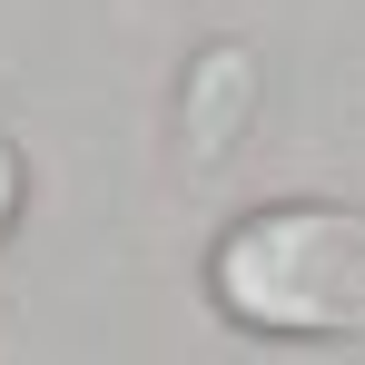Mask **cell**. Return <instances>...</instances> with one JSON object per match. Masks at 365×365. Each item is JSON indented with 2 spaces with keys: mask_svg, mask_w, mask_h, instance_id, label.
<instances>
[{
  "mask_svg": "<svg viewBox=\"0 0 365 365\" xmlns=\"http://www.w3.org/2000/svg\"><path fill=\"white\" fill-rule=\"evenodd\" d=\"M207 297L247 336H297V346H346L365 336V207H257L207 257Z\"/></svg>",
  "mask_w": 365,
  "mask_h": 365,
  "instance_id": "obj_1",
  "label": "cell"
},
{
  "mask_svg": "<svg viewBox=\"0 0 365 365\" xmlns=\"http://www.w3.org/2000/svg\"><path fill=\"white\" fill-rule=\"evenodd\" d=\"M257 99H267L257 50L217 40V50H197V60H187V79H178V158H187V178H217V168L247 148Z\"/></svg>",
  "mask_w": 365,
  "mask_h": 365,
  "instance_id": "obj_2",
  "label": "cell"
},
{
  "mask_svg": "<svg viewBox=\"0 0 365 365\" xmlns=\"http://www.w3.org/2000/svg\"><path fill=\"white\" fill-rule=\"evenodd\" d=\"M10 217H20V148L0 138V237H10Z\"/></svg>",
  "mask_w": 365,
  "mask_h": 365,
  "instance_id": "obj_3",
  "label": "cell"
}]
</instances>
